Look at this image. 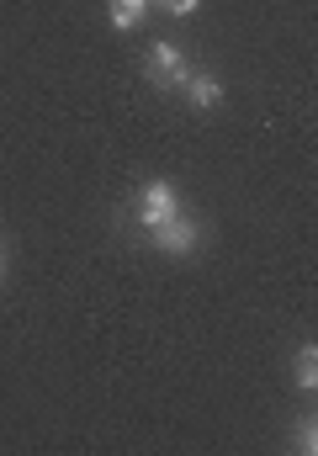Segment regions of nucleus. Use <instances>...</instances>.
Listing matches in <instances>:
<instances>
[{
    "label": "nucleus",
    "instance_id": "obj_1",
    "mask_svg": "<svg viewBox=\"0 0 318 456\" xmlns=\"http://www.w3.org/2000/svg\"><path fill=\"white\" fill-rule=\"evenodd\" d=\"M149 244L159 249V255H175V260H186V255H197V244H202V224L181 208L170 224H159V228H149Z\"/></svg>",
    "mask_w": 318,
    "mask_h": 456
},
{
    "label": "nucleus",
    "instance_id": "obj_2",
    "mask_svg": "<svg viewBox=\"0 0 318 456\" xmlns=\"http://www.w3.org/2000/svg\"><path fill=\"white\" fill-rule=\"evenodd\" d=\"M133 213H138V228H159V224H170V218L181 213V191H175L170 181H149V186L138 191Z\"/></svg>",
    "mask_w": 318,
    "mask_h": 456
},
{
    "label": "nucleus",
    "instance_id": "obj_3",
    "mask_svg": "<svg viewBox=\"0 0 318 456\" xmlns=\"http://www.w3.org/2000/svg\"><path fill=\"white\" fill-rule=\"evenodd\" d=\"M143 75H149V86H159V91H175V86H186L192 64L181 59V48H175V43H154V48H149V64H143Z\"/></svg>",
    "mask_w": 318,
    "mask_h": 456
},
{
    "label": "nucleus",
    "instance_id": "obj_4",
    "mask_svg": "<svg viewBox=\"0 0 318 456\" xmlns=\"http://www.w3.org/2000/svg\"><path fill=\"white\" fill-rule=\"evenodd\" d=\"M181 91H186V102H192V107H202V112L223 102V80H217V75H208V69H192Z\"/></svg>",
    "mask_w": 318,
    "mask_h": 456
},
{
    "label": "nucleus",
    "instance_id": "obj_5",
    "mask_svg": "<svg viewBox=\"0 0 318 456\" xmlns=\"http://www.w3.org/2000/svg\"><path fill=\"white\" fill-rule=\"evenodd\" d=\"M292 382H298L303 393H314L318 387V350H314V340L298 345V355H292Z\"/></svg>",
    "mask_w": 318,
    "mask_h": 456
},
{
    "label": "nucleus",
    "instance_id": "obj_6",
    "mask_svg": "<svg viewBox=\"0 0 318 456\" xmlns=\"http://www.w3.org/2000/svg\"><path fill=\"white\" fill-rule=\"evenodd\" d=\"M143 16H149V0H111V27L117 32H133Z\"/></svg>",
    "mask_w": 318,
    "mask_h": 456
},
{
    "label": "nucleus",
    "instance_id": "obj_7",
    "mask_svg": "<svg viewBox=\"0 0 318 456\" xmlns=\"http://www.w3.org/2000/svg\"><path fill=\"white\" fill-rule=\"evenodd\" d=\"M292 425H298V430H292V452H308V456H314L318 452V430H314L318 419H314V414H303V419H292Z\"/></svg>",
    "mask_w": 318,
    "mask_h": 456
},
{
    "label": "nucleus",
    "instance_id": "obj_8",
    "mask_svg": "<svg viewBox=\"0 0 318 456\" xmlns=\"http://www.w3.org/2000/svg\"><path fill=\"white\" fill-rule=\"evenodd\" d=\"M149 5H154V0H149ZM159 5H165L170 16H197V11H202V0H159Z\"/></svg>",
    "mask_w": 318,
    "mask_h": 456
}]
</instances>
